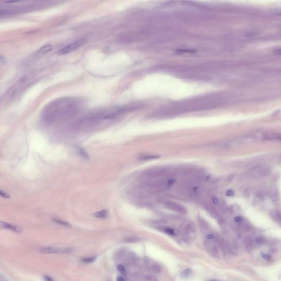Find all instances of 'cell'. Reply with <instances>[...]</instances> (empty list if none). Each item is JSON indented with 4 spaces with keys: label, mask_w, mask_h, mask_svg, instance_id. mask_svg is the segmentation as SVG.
Returning a JSON list of instances; mask_svg holds the SVG:
<instances>
[{
    "label": "cell",
    "mask_w": 281,
    "mask_h": 281,
    "mask_svg": "<svg viewBox=\"0 0 281 281\" xmlns=\"http://www.w3.org/2000/svg\"><path fill=\"white\" fill-rule=\"evenodd\" d=\"M116 281H125V280L124 279L123 277H122L121 276H118L116 278Z\"/></svg>",
    "instance_id": "f546056e"
},
{
    "label": "cell",
    "mask_w": 281,
    "mask_h": 281,
    "mask_svg": "<svg viewBox=\"0 0 281 281\" xmlns=\"http://www.w3.org/2000/svg\"><path fill=\"white\" fill-rule=\"evenodd\" d=\"M43 279L44 281H54L48 275H44L43 276Z\"/></svg>",
    "instance_id": "cb8c5ba5"
},
{
    "label": "cell",
    "mask_w": 281,
    "mask_h": 281,
    "mask_svg": "<svg viewBox=\"0 0 281 281\" xmlns=\"http://www.w3.org/2000/svg\"><path fill=\"white\" fill-rule=\"evenodd\" d=\"M40 251L42 253L53 254L64 253L68 251V249L58 247H46L41 248Z\"/></svg>",
    "instance_id": "277c9868"
},
{
    "label": "cell",
    "mask_w": 281,
    "mask_h": 281,
    "mask_svg": "<svg viewBox=\"0 0 281 281\" xmlns=\"http://www.w3.org/2000/svg\"><path fill=\"white\" fill-rule=\"evenodd\" d=\"M166 169L163 168H156L148 170L144 174V178L149 180L153 178H157L165 174Z\"/></svg>",
    "instance_id": "7a4b0ae2"
},
{
    "label": "cell",
    "mask_w": 281,
    "mask_h": 281,
    "mask_svg": "<svg viewBox=\"0 0 281 281\" xmlns=\"http://www.w3.org/2000/svg\"><path fill=\"white\" fill-rule=\"evenodd\" d=\"M226 194H227V196H233V191H231V190H229V191H228L227 192Z\"/></svg>",
    "instance_id": "f1b7e54d"
},
{
    "label": "cell",
    "mask_w": 281,
    "mask_h": 281,
    "mask_svg": "<svg viewBox=\"0 0 281 281\" xmlns=\"http://www.w3.org/2000/svg\"><path fill=\"white\" fill-rule=\"evenodd\" d=\"M19 2V1H8V2H6V3H18Z\"/></svg>",
    "instance_id": "4dcf8cb0"
},
{
    "label": "cell",
    "mask_w": 281,
    "mask_h": 281,
    "mask_svg": "<svg viewBox=\"0 0 281 281\" xmlns=\"http://www.w3.org/2000/svg\"><path fill=\"white\" fill-rule=\"evenodd\" d=\"M269 166L266 165L262 166L260 167L258 170V174L260 176H265L269 174Z\"/></svg>",
    "instance_id": "ba28073f"
},
{
    "label": "cell",
    "mask_w": 281,
    "mask_h": 281,
    "mask_svg": "<svg viewBox=\"0 0 281 281\" xmlns=\"http://www.w3.org/2000/svg\"><path fill=\"white\" fill-rule=\"evenodd\" d=\"M207 238L209 240H213L215 238V236L213 234H209L208 236H207Z\"/></svg>",
    "instance_id": "484cf974"
},
{
    "label": "cell",
    "mask_w": 281,
    "mask_h": 281,
    "mask_svg": "<svg viewBox=\"0 0 281 281\" xmlns=\"http://www.w3.org/2000/svg\"><path fill=\"white\" fill-rule=\"evenodd\" d=\"M53 49V47L52 45H51V44L46 45V46H44L41 47L36 52V55H38V56H41V55H43L44 54H46V53L49 52Z\"/></svg>",
    "instance_id": "52a82bcc"
},
{
    "label": "cell",
    "mask_w": 281,
    "mask_h": 281,
    "mask_svg": "<svg viewBox=\"0 0 281 281\" xmlns=\"http://www.w3.org/2000/svg\"><path fill=\"white\" fill-rule=\"evenodd\" d=\"M151 270L155 273H160L161 271V267L158 264H153L151 266Z\"/></svg>",
    "instance_id": "5bb4252c"
},
{
    "label": "cell",
    "mask_w": 281,
    "mask_h": 281,
    "mask_svg": "<svg viewBox=\"0 0 281 281\" xmlns=\"http://www.w3.org/2000/svg\"><path fill=\"white\" fill-rule=\"evenodd\" d=\"M243 243L244 245L247 247L250 248L253 245L254 240L253 238L250 236H246L244 238Z\"/></svg>",
    "instance_id": "9c48e42d"
},
{
    "label": "cell",
    "mask_w": 281,
    "mask_h": 281,
    "mask_svg": "<svg viewBox=\"0 0 281 281\" xmlns=\"http://www.w3.org/2000/svg\"><path fill=\"white\" fill-rule=\"evenodd\" d=\"M166 206L169 208L170 209L180 212V213H184L185 212V209L182 207V206L178 205V204L172 203V202H168L166 203Z\"/></svg>",
    "instance_id": "8992f818"
},
{
    "label": "cell",
    "mask_w": 281,
    "mask_h": 281,
    "mask_svg": "<svg viewBox=\"0 0 281 281\" xmlns=\"http://www.w3.org/2000/svg\"><path fill=\"white\" fill-rule=\"evenodd\" d=\"M214 202L215 203H217L218 202L217 199H214Z\"/></svg>",
    "instance_id": "1f68e13d"
},
{
    "label": "cell",
    "mask_w": 281,
    "mask_h": 281,
    "mask_svg": "<svg viewBox=\"0 0 281 281\" xmlns=\"http://www.w3.org/2000/svg\"><path fill=\"white\" fill-rule=\"evenodd\" d=\"M146 281H158L157 278L153 275H148L145 277Z\"/></svg>",
    "instance_id": "d6986e66"
},
{
    "label": "cell",
    "mask_w": 281,
    "mask_h": 281,
    "mask_svg": "<svg viewBox=\"0 0 281 281\" xmlns=\"http://www.w3.org/2000/svg\"><path fill=\"white\" fill-rule=\"evenodd\" d=\"M8 13H10V11H0V16H3V15H5L6 14H8Z\"/></svg>",
    "instance_id": "83f0119b"
},
{
    "label": "cell",
    "mask_w": 281,
    "mask_h": 281,
    "mask_svg": "<svg viewBox=\"0 0 281 281\" xmlns=\"http://www.w3.org/2000/svg\"><path fill=\"white\" fill-rule=\"evenodd\" d=\"M192 273V270L190 268H188V269H186L184 271H183L181 275H180V277L181 278H183V279H185V278H187L188 277H189L191 275V274Z\"/></svg>",
    "instance_id": "8fae6325"
},
{
    "label": "cell",
    "mask_w": 281,
    "mask_h": 281,
    "mask_svg": "<svg viewBox=\"0 0 281 281\" xmlns=\"http://www.w3.org/2000/svg\"><path fill=\"white\" fill-rule=\"evenodd\" d=\"M140 241H141V239L139 237H136V236L126 237L124 239L125 242L130 243H137L138 242H139Z\"/></svg>",
    "instance_id": "4fadbf2b"
},
{
    "label": "cell",
    "mask_w": 281,
    "mask_h": 281,
    "mask_svg": "<svg viewBox=\"0 0 281 281\" xmlns=\"http://www.w3.org/2000/svg\"><path fill=\"white\" fill-rule=\"evenodd\" d=\"M209 281H219V280H209Z\"/></svg>",
    "instance_id": "d6a6232c"
},
{
    "label": "cell",
    "mask_w": 281,
    "mask_h": 281,
    "mask_svg": "<svg viewBox=\"0 0 281 281\" xmlns=\"http://www.w3.org/2000/svg\"><path fill=\"white\" fill-rule=\"evenodd\" d=\"M53 220L55 223L59 225H61V226L66 227H68V228L72 227V225L70 223H69L66 221H65L62 220L58 219H53Z\"/></svg>",
    "instance_id": "7c38bea8"
},
{
    "label": "cell",
    "mask_w": 281,
    "mask_h": 281,
    "mask_svg": "<svg viewBox=\"0 0 281 281\" xmlns=\"http://www.w3.org/2000/svg\"><path fill=\"white\" fill-rule=\"evenodd\" d=\"M235 221L237 223H240L242 221V218L240 216H237L235 218Z\"/></svg>",
    "instance_id": "d4e9b609"
},
{
    "label": "cell",
    "mask_w": 281,
    "mask_h": 281,
    "mask_svg": "<svg viewBox=\"0 0 281 281\" xmlns=\"http://www.w3.org/2000/svg\"><path fill=\"white\" fill-rule=\"evenodd\" d=\"M0 196L5 198L8 199L10 198V195L9 194L6 193V192L3 191L1 189H0Z\"/></svg>",
    "instance_id": "ac0fdd59"
},
{
    "label": "cell",
    "mask_w": 281,
    "mask_h": 281,
    "mask_svg": "<svg viewBox=\"0 0 281 281\" xmlns=\"http://www.w3.org/2000/svg\"><path fill=\"white\" fill-rule=\"evenodd\" d=\"M97 259L96 256H92V257H88V258H85L81 259L83 262L86 263H92L94 262Z\"/></svg>",
    "instance_id": "9a60e30c"
},
{
    "label": "cell",
    "mask_w": 281,
    "mask_h": 281,
    "mask_svg": "<svg viewBox=\"0 0 281 281\" xmlns=\"http://www.w3.org/2000/svg\"><path fill=\"white\" fill-rule=\"evenodd\" d=\"M273 53L275 54L276 55H281V50H280V49H276V50H275L274 52H273Z\"/></svg>",
    "instance_id": "4316f807"
},
{
    "label": "cell",
    "mask_w": 281,
    "mask_h": 281,
    "mask_svg": "<svg viewBox=\"0 0 281 281\" xmlns=\"http://www.w3.org/2000/svg\"><path fill=\"white\" fill-rule=\"evenodd\" d=\"M261 255L262 258L263 259H264L265 260H270L271 259L270 255H269L265 253H261Z\"/></svg>",
    "instance_id": "44dd1931"
},
{
    "label": "cell",
    "mask_w": 281,
    "mask_h": 281,
    "mask_svg": "<svg viewBox=\"0 0 281 281\" xmlns=\"http://www.w3.org/2000/svg\"><path fill=\"white\" fill-rule=\"evenodd\" d=\"M165 231L166 233H168V234H169L170 235H172L173 236V235H175V232L174 231V230L171 229L170 228H166L165 230Z\"/></svg>",
    "instance_id": "ffe728a7"
},
{
    "label": "cell",
    "mask_w": 281,
    "mask_h": 281,
    "mask_svg": "<svg viewBox=\"0 0 281 281\" xmlns=\"http://www.w3.org/2000/svg\"><path fill=\"white\" fill-rule=\"evenodd\" d=\"M0 229L10 231L18 234L22 233L23 232V229L21 227L3 221H0Z\"/></svg>",
    "instance_id": "3957f363"
},
{
    "label": "cell",
    "mask_w": 281,
    "mask_h": 281,
    "mask_svg": "<svg viewBox=\"0 0 281 281\" xmlns=\"http://www.w3.org/2000/svg\"><path fill=\"white\" fill-rule=\"evenodd\" d=\"M7 62V60L5 57L0 55V63L1 64H6Z\"/></svg>",
    "instance_id": "603a6c76"
},
{
    "label": "cell",
    "mask_w": 281,
    "mask_h": 281,
    "mask_svg": "<svg viewBox=\"0 0 281 281\" xmlns=\"http://www.w3.org/2000/svg\"><path fill=\"white\" fill-rule=\"evenodd\" d=\"M108 213V211L107 210H103L95 213L94 214V216L97 218H105L107 216Z\"/></svg>",
    "instance_id": "30bf717a"
},
{
    "label": "cell",
    "mask_w": 281,
    "mask_h": 281,
    "mask_svg": "<svg viewBox=\"0 0 281 281\" xmlns=\"http://www.w3.org/2000/svg\"><path fill=\"white\" fill-rule=\"evenodd\" d=\"M117 269L118 270L122 273V274H125V267L121 264H119L117 266Z\"/></svg>",
    "instance_id": "e0dca14e"
},
{
    "label": "cell",
    "mask_w": 281,
    "mask_h": 281,
    "mask_svg": "<svg viewBox=\"0 0 281 281\" xmlns=\"http://www.w3.org/2000/svg\"><path fill=\"white\" fill-rule=\"evenodd\" d=\"M158 157H159V156H157V155H144L143 157H142L141 159L146 160H151V159H157Z\"/></svg>",
    "instance_id": "2e32d148"
},
{
    "label": "cell",
    "mask_w": 281,
    "mask_h": 281,
    "mask_svg": "<svg viewBox=\"0 0 281 281\" xmlns=\"http://www.w3.org/2000/svg\"><path fill=\"white\" fill-rule=\"evenodd\" d=\"M85 41L83 40H79L76 41L72 43L68 44L66 46L63 47L61 50L57 52V55H64L68 54L75 50H77L79 47L85 44Z\"/></svg>",
    "instance_id": "6da1fadb"
},
{
    "label": "cell",
    "mask_w": 281,
    "mask_h": 281,
    "mask_svg": "<svg viewBox=\"0 0 281 281\" xmlns=\"http://www.w3.org/2000/svg\"><path fill=\"white\" fill-rule=\"evenodd\" d=\"M196 226L193 224H189L186 226L185 229V238L187 241H191L193 239L195 236Z\"/></svg>",
    "instance_id": "5b68a950"
},
{
    "label": "cell",
    "mask_w": 281,
    "mask_h": 281,
    "mask_svg": "<svg viewBox=\"0 0 281 281\" xmlns=\"http://www.w3.org/2000/svg\"><path fill=\"white\" fill-rule=\"evenodd\" d=\"M265 239L262 237H258L255 239V242L259 244H262L264 243Z\"/></svg>",
    "instance_id": "7402d4cb"
}]
</instances>
